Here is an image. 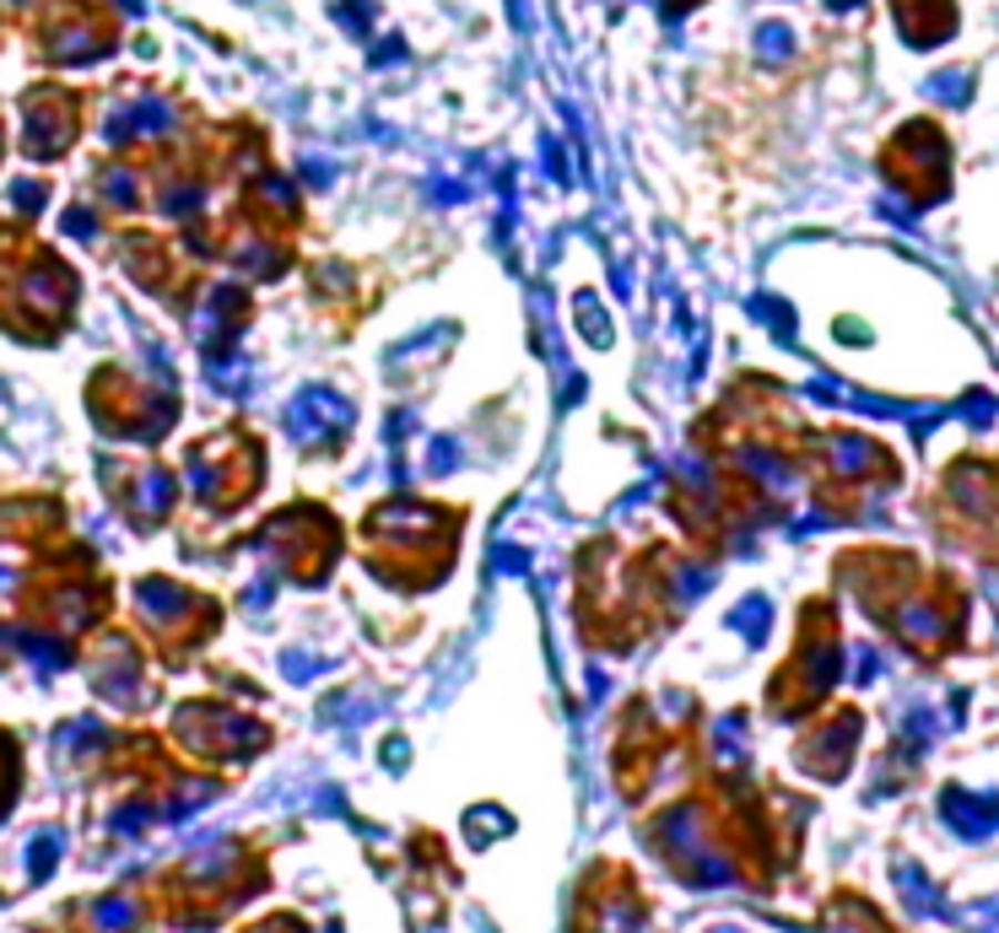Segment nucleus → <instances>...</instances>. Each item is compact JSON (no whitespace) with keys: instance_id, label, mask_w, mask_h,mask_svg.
Wrapping results in <instances>:
<instances>
[{"instance_id":"obj_1","label":"nucleus","mask_w":999,"mask_h":933,"mask_svg":"<svg viewBox=\"0 0 999 933\" xmlns=\"http://www.w3.org/2000/svg\"><path fill=\"white\" fill-rule=\"evenodd\" d=\"M292 438L303 448H330L346 427H351V406L346 400H335L330 389H308V394H297L292 400V416H287Z\"/></svg>"},{"instance_id":"obj_2","label":"nucleus","mask_w":999,"mask_h":933,"mask_svg":"<svg viewBox=\"0 0 999 933\" xmlns=\"http://www.w3.org/2000/svg\"><path fill=\"white\" fill-rule=\"evenodd\" d=\"M946 820L957 826L961 837H989V831L999 826V804L995 799H972V793L951 788V793H946Z\"/></svg>"},{"instance_id":"obj_3","label":"nucleus","mask_w":999,"mask_h":933,"mask_svg":"<svg viewBox=\"0 0 999 933\" xmlns=\"http://www.w3.org/2000/svg\"><path fill=\"white\" fill-rule=\"evenodd\" d=\"M924 92H929V98H940V103H967V98H972V76H967V71H946V76H929V82H924Z\"/></svg>"},{"instance_id":"obj_4","label":"nucleus","mask_w":999,"mask_h":933,"mask_svg":"<svg viewBox=\"0 0 999 933\" xmlns=\"http://www.w3.org/2000/svg\"><path fill=\"white\" fill-rule=\"evenodd\" d=\"M756 49H762V60H789V54H794V33L784 28V22H762Z\"/></svg>"},{"instance_id":"obj_5","label":"nucleus","mask_w":999,"mask_h":933,"mask_svg":"<svg viewBox=\"0 0 999 933\" xmlns=\"http://www.w3.org/2000/svg\"><path fill=\"white\" fill-rule=\"evenodd\" d=\"M767 615H773V609H767V599H746V605H741V609H735V615H730V626H741V632H746L751 643H756V637L767 632Z\"/></svg>"},{"instance_id":"obj_6","label":"nucleus","mask_w":999,"mask_h":933,"mask_svg":"<svg viewBox=\"0 0 999 933\" xmlns=\"http://www.w3.org/2000/svg\"><path fill=\"white\" fill-rule=\"evenodd\" d=\"M827 6H833V11H854L859 0H827Z\"/></svg>"}]
</instances>
